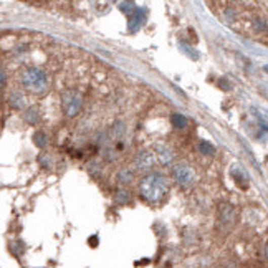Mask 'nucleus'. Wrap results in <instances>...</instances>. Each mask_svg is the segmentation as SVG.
Returning <instances> with one entry per match:
<instances>
[{"instance_id":"dca6fc26","label":"nucleus","mask_w":268,"mask_h":268,"mask_svg":"<svg viewBox=\"0 0 268 268\" xmlns=\"http://www.w3.org/2000/svg\"><path fill=\"white\" fill-rule=\"evenodd\" d=\"M253 27L257 32H263V30L266 28V25H265V20H261V18H257V20L253 22Z\"/></svg>"},{"instance_id":"ddd939ff","label":"nucleus","mask_w":268,"mask_h":268,"mask_svg":"<svg viewBox=\"0 0 268 268\" xmlns=\"http://www.w3.org/2000/svg\"><path fill=\"white\" fill-rule=\"evenodd\" d=\"M120 7H121V10L124 12V14H129V17L134 14L136 9H138V7H134V4H133V2H128V4H126V2H121V4H120Z\"/></svg>"},{"instance_id":"f8f14e48","label":"nucleus","mask_w":268,"mask_h":268,"mask_svg":"<svg viewBox=\"0 0 268 268\" xmlns=\"http://www.w3.org/2000/svg\"><path fill=\"white\" fill-rule=\"evenodd\" d=\"M25 121L30 124H35L36 121H39V111H36L35 108H30L27 111V114H25Z\"/></svg>"},{"instance_id":"0eeeda50","label":"nucleus","mask_w":268,"mask_h":268,"mask_svg":"<svg viewBox=\"0 0 268 268\" xmlns=\"http://www.w3.org/2000/svg\"><path fill=\"white\" fill-rule=\"evenodd\" d=\"M154 151H156V154H158L159 163L163 164V166H169L172 163L174 154H172V151L167 146H164V144H156L154 146Z\"/></svg>"},{"instance_id":"f03ea898","label":"nucleus","mask_w":268,"mask_h":268,"mask_svg":"<svg viewBox=\"0 0 268 268\" xmlns=\"http://www.w3.org/2000/svg\"><path fill=\"white\" fill-rule=\"evenodd\" d=\"M20 82L23 85L25 90L36 93V95H40V93H45L48 85H50V80H48V74L40 70V68H27V70H23L20 74Z\"/></svg>"},{"instance_id":"6e6552de","label":"nucleus","mask_w":268,"mask_h":268,"mask_svg":"<svg viewBox=\"0 0 268 268\" xmlns=\"http://www.w3.org/2000/svg\"><path fill=\"white\" fill-rule=\"evenodd\" d=\"M7 101H9V104L12 106V108H15V109H22L25 106V98L20 95V93H12Z\"/></svg>"},{"instance_id":"39448f33","label":"nucleus","mask_w":268,"mask_h":268,"mask_svg":"<svg viewBox=\"0 0 268 268\" xmlns=\"http://www.w3.org/2000/svg\"><path fill=\"white\" fill-rule=\"evenodd\" d=\"M134 164L139 171H149L154 166V154L151 151H139L136 154Z\"/></svg>"},{"instance_id":"9d476101","label":"nucleus","mask_w":268,"mask_h":268,"mask_svg":"<svg viewBox=\"0 0 268 268\" xmlns=\"http://www.w3.org/2000/svg\"><path fill=\"white\" fill-rule=\"evenodd\" d=\"M199 151H201L202 154H205V156H214L215 154V146L210 144V142H207V141H202V142H199Z\"/></svg>"},{"instance_id":"6ab92c4d","label":"nucleus","mask_w":268,"mask_h":268,"mask_svg":"<svg viewBox=\"0 0 268 268\" xmlns=\"http://www.w3.org/2000/svg\"><path fill=\"white\" fill-rule=\"evenodd\" d=\"M263 70H265V71H268V65H266V66L263 68Z\"/></svg>"},{"instance_id":"f257e3e1","label":"nucleus","mask_w":268,"mask_h":268,"mask_svg":"<svg viewBox=\"0 0 268 268\" xmlns=\"http://www.w3.org/2000/svg\"><path fill=\"white\" fill-rule=\"evenodd\" d=\"M167 190H169V185H167V180L164 176L161 174H149L144 179H141L139 184V194L142 199H146L147 202L156 204L161 202L166 197Z\"/></svg>"},{"instance_id":"423d86ee","label":"nucleus","mask_w":268,"mask_h":268,"mask_svg":"<svg viewBox=\"0 0 268 268\" xmlns=\"http://www.w3.org/2000/svg\"><path fill=\"white\" fill-rule=\"evenodd\" d=\"M146 22V10L144 9H136V12L133 15L129 17V20H128V28H129V32H138V30L144 25Z\"/></svg>"},{"instance_id":"4468645a","label":"nucleus","mask_w":268,"mask_h":268,"mask_svg":"<svg viewBox=\"0 0 268 268\" xmlns=\"http://www.w3.org/2000/svg\"><path fill=\"white\" fill-rule=\"evenodd\" d=\"M128 201H129L128 192H124V190L116 192V196H114V202L116 204H124V202H128Z\"/></svg>"},{"instance_id":"f3484780","label":"nucleus","mask_w":268,"mask_h":268,"mask_svg":"<svg viewBox=\"0 0 268 268\" xmlns=\"http://www.w3.org/2000/svg\"><path fill=\"white\" fill-rule=\"evenodd\" d=\"M2 86H5V71H2Z\"/></svg>"},{"instance_id":"20e7f679","label":"nucleus","mask_w":268,"mask_h":268,"mask_svg":"<svg viewBox=\"0 0 268 268\" xmlns=\"http://www.w3.org/2000/svg\"><path fill=\"white\" fill-rule=\"evenodd\" d=\"M172 176L176 179V182L182 187H189L194 182V172H192L190 166L187 163H179L174 166L172 169Z\"/></svg>"},{"instance_id":"a211bd4d","label":"nucleus","mask_w":268,"mask_h":268,"mask_svg":"<svg viewBox=\"0 0 268 268\" xmlns=\"http://www.w3.org/2000/svg\"><path fill=\"white\" fill-rule=\"evenodd\" d=\"M265 255H266V258H268V244H266V248H265Z\"/></svg>"},{"instance_id":"7ed1b4c3","label":"nucleus","mask_w":268,"mask_h":268,"mask_svg":"<svg viewBox=\"0 0 268 268\" xmlns=\"http://www.w3.org/2000/svg\"><path fill=\"white\" fill-rule=\"evenodd\" d=\"M83 104V98L78 91L74 90H66L61 93V108H63L66 116H74L80 113Z\"/></svg>"},{"instance_id":"1a4fd4ad","label":"nucleus","mask_w":268,"mask_h":268,"mask_svg":"<svg viewBox=\"0 0 268 268\" xmlns=\"http://www.w3.org/2000/svg\"><path fill=\"white\" fill-rule=\"evenodd\" d=\"M171 123H172V126H174V128H177V129H184V128L187 126V118H185L184 114H179V113H176V114H172V118H171Z\"/></svg>"},{"instance_id":"2eb2a0df","label":"nucleus","mask_w":268,"mask_h":268,"mask_svg":"<svg viewBox=\"0 0 268 268\" xmlns=\"http://www.w3.org/2000/svg\"><path fill=\"white\" fill-rule=\"evenodd\" d=\"M118 179H120L123 184H126V182H131V180H133V174H131L129 171H121Z\"/></svg>"},{"instance_id":"9b49d317","label":"nucleus","mask_w":268,"mask_h":268,"mask_svg":"<svg viewBox=\"0 0 268 268\" xmlns=\"http://www.w3.org/2000/svg\"><path fill=\"white\" fill-rule=\"evenodd\" d=\"M47 141H48V138H47V134L45 133H42V131H36V133L33 134V142L39 147H45L47 146Z\"/></svg>"}]
</instances>
